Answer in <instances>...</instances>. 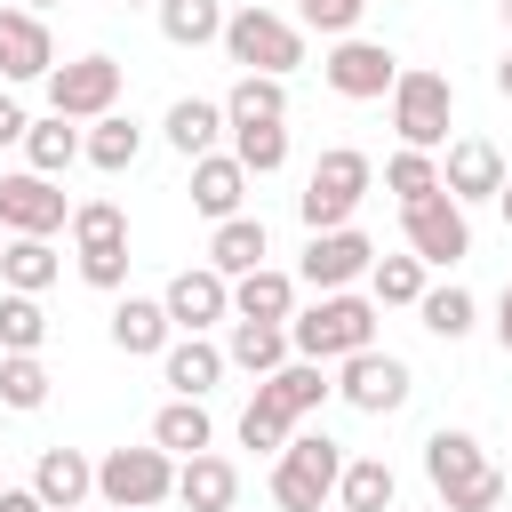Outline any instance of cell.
Wrapping results in <instances>:
<instances>
[{
	"label": "cell",
	"mask_w": 512,
	"mask_h": 512,
	"mask_svg": "<svg viewBox=\"0 0 512 512\" xmlns=\"http://www.w3.org/2000/svg\"><path fill=\"white\" fill-rule=\"evenodd\" d=\"M376 320H384V304L376 296H360V288H328V296H312L296 320H288V344H296V360H352V352H368L376 344Z\"/></svg>",
	"instance_id": "cell-1"
},
{
	"label": "cell",
	"mask_w": 512,
	"mask_h": 512,
	"mask_svg": "<svg viewBox=\"0 0 512 512\" xmlns=\"http://www.w3.org/2000/svg\"><path fill=\"white\" fill-rule=\"evenodd\" d=\"M424 480H432V496H440L448 512H496V504H504V472H496L488 448H480L472 432H456V424H440V432L424 440Z\"/></svg>",
	"instance_id": "cell-2"
},
{
	"label": "cell",
	"mask_w": 512,
	"mask_h": 512,
	"mask_svg": "<svg viewBox=\"0 0 512 512\" xmlns=\"http://www.w3.org/2000/svg\"><path fill=\"white\" fill-rule=\"evenodd\" d=\"M392 136L416 144V152H448V128H456V80L432 72V64H400L392 80Z\"/></svg>",
	"instance_id": "cell-3"
},
{
	"label": "cell",
	"mask_w": 512,
	"mask_h": 512,
	"mask_svg": "<svg viewBox=\"0 0 512 512\" xmlns=\"http://www.w3.org/2000/svg\"><path fill=\"white\" fill-rule=\"evenodd\" d=\"M368 184H376L368 152H352V144H328V152L312 160L304 192H296V216H304V232H336V224H352V216H360V200H368Z\"/></svg>",
	"instance_id": "cell-4"
},
{
	"label": "cell",
	"mask_w": 512,
	"mask_h": 512,
	"mask_svg": "<svg viewBox=\"0 0 512 512\" xmlns=\"http://www.w3.org/2000/svg\"><path fill=\"white\" fill-rule=\"evenodd\" d=\"M240 72H296L304 64V24L296 16H280V8H232L224 16V40H216Z\"/></svg>",
	"instance_id": "cell-5"
},
{
	"label": "cell",
	"mask_w": 512,
	"mask_h": 512,
	"mask_svg": "<svg viewBox=\"0 0 512 512\" xmlns=\"http://www.w3.org/2000/svg\"><path fill=\"white\" fill-rule=\"evenodd\" d=\"M96 496H104L112 512H152V504L176 496V456H168L160 440H144V448H104V456H96Z\"/></svg>",
	"instance_id": "cell-6"
},
{
	"label": "cell",
	"mask_w": 512,
	"mask_h": 512,
	"mask_svg": "<svg viewBox=\"0 0 512 512\" xmlns=\"http://www.w3.org/2000/svg\"><path fill=\"white\" fill-rule=\"evenodd\" d=\"M344 480V448L328 432H296L280 456H272V504L280 512H320Z\"/></svg>",
	"instance_id": "cell-7"
},
{
	"label": "cell",
	"mask_w": 512,
	"mask_h": 512,
	"mask_svg": "<svg viewBox=\"0 0 512 512\" xmlns=\"http://www.w3.org/2000/svg\"><path fill=\"white\" fill-rule=\"evenodd\" d=\"M400 240H408V256H424L432 272H448V264L472 256V216H464V200H448V184H440V192H424V200L400 208Z\"/></svg>",
	"instance_id": "cell-8"
},
{
	"label": "cell",
	"mask_w": 512,
	"mask_h": 512,
	"mask_svg": "<svg viewBox=\"0 0 512 512\" xmlns=\"http://www.w3.org/2000/svg\"><path fill=\"white\" fill-rule=\"evenodd\" d=\"M120 88H128V64L96 48V56H72V64L48 72V112H64V120H104V112H120Z\"/></svg>",
	"instance_id": "cell-9"
},
{
	"label": "cell",
	"mask_w": 512,
	"mask_h": 512,
	"mask_svg": "<svg viewBox=\"0 0 512 512\" xmlns=\"http://www.w3.org/2000/svg\"><path fill=\"white\" fill-rule=\"evenodd\" d=\"M408 392H416V376H408V360L400 352H352V360H336V400L344 408H360V416H392V408H408Z\"/></svg>",
	"instance_id": "cell-10"
},
{
	"label": "cell",
	"mask_w": 512,
	"mask_h": 512,
	"mask_svg": "<svg viewBox=\"0 0 512 512\" xmlns=\"http://www.w3.org/2000/svg\"><path fill=\"white\" fill-rule=\"evenodd\" d=\"M320 80H328L344 104H376V96H392V80H400V56H392L384 40H360V32H344V40L320 56Z\"/></svg>",
	"instance_id": "cell-11"
},
{
	"label": "cell",
	"mask_w": 512,
	"mask_h": 512,
	"mask_svg": "<svg viewBox=\"0 0 512 512\" xmlns=\"http://www.w3.org/2000/svg\"><path fill=\"white\" fill-rule=\"evenodd\" d=\"M368 264H376V240H368L360 224H336V232H312V240H304V264H296V280H304L312 296H328V288H352V280H368Z\"/></svg>",
	"instance_id": "cell-12"
},
{
	"label": "cell",
	"mask_w": 512,
	"mask_h": 512,
	"mask_svg": "<svg viewBox=\"0 0 512 512\" xmlns=\"http://www.w3.org/2000/svg\"><path fill=\"white\" fill-rule=\"evenodd\" d=\"M72 224V200L56 192V176L24 168V176H0V232H32V240H56Z\"/></svg>",
	"instance_id": "cell-13"
},
{
	"label": "cell",
	"mask_w": 512,
	"mask_h": 512,
	"mask_svg": "<svg viewBox=\"0 0 512 512\" xmlns=\"http://www.w3.org/2000/svg\"><path fill=\"white\" fill-rule=\"evenodd\" d=\"M160 304H168L176 336H208L216 320H232V280H224L216 264H184V272L160 288Z\"/></svg>",
	"instance_id": "cell-14"
},
{
	"label": "cell",
	"mask_w": 512,
	"mask_h": 512,
	"mask_svg": "<svg viewBox=\"0 0 512 512\" xmlns=\"http://www.w3.org/2000/svg\"><path fill=\"white\" fill-rule=\"evenodd\" d=\"M504 152L488 144V136H448V152H440V184H448V200H464V208H480V200H496L504 192Z\"/></svg>",
	"instance_id": "cell-15"
},
{
	"label": "cell",
	"mask_w": 512,
	"mask_h": 512,
	"mask_svg": "<svg viewBox=\"0 0 512 512\" xmlns=\"http://www.w3.org/2000/svg\"><path fill=\"white\" fill-rule=\"evenodd\" d=\"M56 72V40L40 8H0V88L16 80H48Z\"/></svg>",
	"instance_id": "cell-16"
},
{
	"label": "cell",
	"mask_w": 512,
	"mask_h": 512,
	"mask_svg": "<svg viewBox=\"0 0 512 512\" xmlns=\"http://www.w3.org/2000/svg\"><path fill=\"white\" fill-rule=\"evenodd\" d=\"M224 368H232V360H224V344H216V336H176V344L160 352V384H168L176 400H208Z\"/></svg>",
	"instance_id": "cell-17"
},
{
	"label": "cell",
	"mask_w": 512,
	"mask_h": 512,
	"mask_svg": "<svg viewBox=\"0 0 512 512\" xmlns=\"http://www.w3.org/2000/svg\"><path fill=\"white\" fill-rule=\"evenodd\" d=\"M248 168H240V152H200L192 160V208L208 216V224H224V216H240V200H248Z\"/></svg>",
	"instance_id": "cell-18"
},
{
	"label": "cell",
	"mask_w": 512,
	"mask_h": 512,
	"mask_svg": "<svg viewBox=\"0 0 512 512\" xmlns=\"http://www.w3.org/2000/svg\"><path fill=\"white\" fill-rule=\"evenodd\" d=\"M112 344H120L128 360H160V352L176 344L168 304H160V296H120V304H112Z\"/></svg>",
	"instance_id": "cell-19"
},
{
	"label": "cell",
	"mask_w": 512,
	"mask_h": 512,
	"mask_svg": "<svg viewBox=\"0 0 512 512\" xmlns=\"http://www.w3.org/2000/svg\"><path fill=\"white\" fill-rule=\"evenodd\" d=\"M232 496H240V464H232V456L200 448V456L176 464V504H184V512H232Z\"/></svg>",
	"instance_id": "cell-20"
},
{
	"label": "cell",
	"mask_w": 512,
	"mask_h": 512,
	"mask_svg": "<svg viewBox=\"0 0 512 512\" xmlns=\"http://www.w3.org/2000/svg\"><path fill=\"white\" fill-rule=\"evenodd\" d=\"M224 360H232V368H248V376L264 384L272 368H288V360H296V344H288V320H240V312H232Z\"/></svg>",
	"instance_id": "cell-21"
},
{
	"label": "cell",
	"mask_w": 512,
	"mask_h": 512,
	"mask_svg": "<svg viewBox=\"0 0 512 512\" xmlns=\"http://www.w3.org/2000/svg\"><path fill=\"white\" fill-rule=\"evenodd\" d=\"M32 488L48 496V512H80V504L96 496V464H88L80 448H40V464H32Z\"/></svg>",
	"instance_id": "cell-22"
},
{
	"label": "cell",
	"mask_w": 512,
	"mask_h": 512,
	"mask_svg": "<svg viewBox=\"0 0 512 512\" xmlns=\"http://www.w3.org/2000/svg\"><path fill=\"white\" fill-rule=\"evenodd\" d=\"M296 272H280V264H256V272H240L232 280V312L240 320H296Z\"/></svg>",
	"instance_id": "cell-23"
},
{
	"label": "cell",
	"mask_w": 512,
	"mask_h": 512,
	"mask_svg": "<svg viewBox=\"0 0 512 512\" xmlns=\"http://www.w3.org/2000/svg\"><path fill=\"white\" fill-rule=\"evenodd\" d=\"M72 160H88V128H80V120L48 112V120H32V128H24V168H40V176H64Z\"/></svg>",
	"instance_id": "cell-24"
},
{
	"label": "cell",
	"mask_w": 512,
	"mask_h": 512,
	"mask_svg": "<svg viewBox=\"0 0 512 512\" xmlns=\"http://www.w3.org/2000/svg\"><path fill=\"white\" fill-rule=\"evenodd\" d=\"M264 256H272V232H264V216H224V224L208 232V264H216L224 280L256 272Z\"/></svg>",
	"instance_id": "cell-25"
},
{
	"label": "cell",
	"mask_w": 512,
	"mask_h": 512,
	"mask_svg": "<svg viewBox=\"0 0 512 512\" xmlns=\"http://www.w3.org/2000/svg\"><path fill=\"white\" fill-rule=\"evenodd\" d=\"M232 120H224V104H208V96H176L168 104V120H160V136L184 152V160H200V152H216V136H224Z\"/></svg>",
	"instance_id": "cell-26"
},
{
	"label": "cell",
	"mask_w": 512,
	"mask_h": 512,
	"mask_svg": "<svg viewBox=\"0 0 512 512\" xmlns=\"http://www.w3.org/2000/svg\"><path fill=\"white\" fill-rule=\"evenodd\" d=\"M56 272H64V256H56L48 240H32V232H8V248H0V288L48 296V288H56Z\"/></svg>",
	"instance_id": "cell-27"
},
{
	"label": "cell",
	"mask_w": 512,
	"mask_h": 512,
	"mask_svg": "<svg viewBox=\"0 0 512 512\" xmlns=\"http://www.w3.org/2000/svg\"><path fill=\"white\" fill-rule=\"evenodd\" d=\"M152 440L184 464V456H200V448H216V416H208V400H168L160 416H152Z\"/></svg>",
	"instance_id": "cell-28"
},
{
	"label": "cell",
	"mask_w": 512,
	"mask_h": 512,
	"mask_svg": "<svg viewBox=\"0 0 512 512\" xmlns=\"http://www.w3.org/2000/svg\"><path fill=\"white\" fill-rule=\"evenodd\" d=\"M392 496H400V472L384 456H344V480H336L344 512H392Z\"/></svg>",
	"instance_id": "cell-29"
},
{
	"label": "cell",
	"mask_w": 512,
	"mask_h": 512,
	"mask_svg": "<svg viewBox=\"0 0 512 512\" xmlns=\"http://www.w3.org/2000/svg\"><path fill=\"white\" fill-rule=\"evenodd\" d=\"M152 16H160V40L168 48H208V40H224V16L232 8L224 0H160Z\"/></svg>",
	"instance_id": "cell-30"
},
{
	"label": "cell",
	"mask_w": 512,
	"mask_h": 512,
	"mask_svg": "<svg viewBox=\"0 0 512 512\" xmlns=\"http://www.w3.org/2000/svg\"><path fill=\"white\" fill-rule=\"evenodd\" d=\"M264 392H272V400H280V408L304 424V416H312V408L336 392V376H328V360H288V368H272V376H264Z\"/></svg>",
	"instance_id": "cell-31"
},
{
	"label": "cell",
	"mask_w": 512,
	"mask_h": 512,
	"mask_svg": "<svg viewBox=\"0 0 512 512\" xmlns=\"http://www.w3.org/2000/svg\"><path fill=\"white\" fill-rule=\"evenodd\" d=\"M224 120L248 128V120H288V80L280 72H240L232 96H224Z\"/></svg>",
	"instance_id": "cell-32"
},
{
	"label": "cell",
	"mask_w": 512,
	"mask_h": 512,
	"mask_svg": "<svg viewBox=\"0 0 512 512\" xmlns=\"http://www.w3.org/2000/svg\"><path fill=\"white\" fill-rule=\"evenodd\" d=\"M416 320H424L440 344H464V336L480 328V304H472V288L448 280V288H424V296H416Z\"/></svg>",
	"instance_id": "cell-33"
},
{
	"label": "cell",
	"mask_w": 512,
	"mask_h": 512,
	"mask_svg": "<svg viewBox=\"0 0 512 512\" xmlns=\"http://www.w3.org/2000/svg\"><path fill=\"white\" fill-rule=\"evenodd\" d=\"M136 152H144V128H136L128 112H104V120H88V168L120 176V168H136Z\"/></svg>",
	"instance_id": "cell-34"
},
{
	"label": "cell",
	"mask_w": 512,
	"mask_h": 512,
	"mask_svg": "<svg viewBox=\"0 0 512 512\" xmlns=\"http://www.w3.org/2000/svg\"><path fill=\"white\" fill-rule=\"evenodd\" d=\"M48 360L40 352H0V408H16V416H32V408H48Z\"/></svg>",
	"instance_id": "cell-35"
},
{
	"label": "cell",
	"mask_w": 512,
	"mask_h": 512,
	"mask_svg": "<svg viewBox=\"0 0 512 512\" xmlns=\"http://www.w3.org/2000/svg\"><path fill=\"white\" fill-rule=\"evenodd\" d=\"M424 288H432V264H424V256H376V264H368V296H376V304H408V312H416Z\"/></svg>",
	"instance_id": "cell-36"
},
{
	"label": "cell",
	"mask_w": 512,
	"mask_h": 512,
	"mask_svg": "<svg viewBox=\"0 0 512 512\" xmlns=\"http://www.w3.org/2000/svg\"><path fill=\"white\" fill-rule=\"evenodd\" d=\"M232 152H240L248 176H280V168H288V120H248V128H232Z\"/></svg>",
	"instance_id": "cell-37"
},
{
	"label": "cell",
	"mask_w": 512,
	"mask_h": 512,
	"mask_svg": "<svg viewBox=\"0 0 512 512\" xmlns=\"http://www.w3.org/2000/svg\"><path fill=\"white\" fill-rule=\"evenodd\" d=\"M288 440H296V416H288V408H280V400L256 384V400L240 408V448H264V456H280Z\"/></svg>",
	"instance_id": "cell-38"
},
{
	"label": "cell",
	"mask_w": 512,
	"mask_h": 512,
	"mask_svg": "<svg viewBox=\"0 0 512 512\" xmlns=\"http://www.w3.org/2000/svg\"><path fill=\"white\" fill-rule=\"evenodd\" d=\"M40 344H48V312H40V296L0 288V352H40Z\"/></svg>",
	"instance_id": "cell-39"
},
{
	"label": "cell",
	"mask_w": 512,
	"mask_h": 512,
	"mask_svg": "<svg viewBox=\"0 0 512 512\" xmlns=\"http://www.w3.org/2000/svg\"><path fill=\"white\" fill-rule=\"evenodd\" d=\"M384 192L408 208V200H424V192H440V152H416V144H400L392 160H384Z\"/></svg>",
	"instance_id": "cell-40"
},
{
	"label": "cell",
	"mask_w": 512,
	"mask_h": 512,
	"mask_svg": "<svg viewBox=\"0 0 512 512\" xmlns=\"http://www.w3.org/2000/svg\"><path fill=\"white\" fill-rule=\"evenodd\" d=\"M72 248H128V216L120 200H72Z\"/></svg>",
	"instance_id": "cell-41"
},
{
	"label": "cell",
	"mask_w": 512,
	"mask_h": 512,
	"mask_svg": "<svg viewBox=\"0 0 512 512\" xmlns=\"http://www.w3.org/2000/svg\"><path fill=\"white\" fill-rule=\"evenodd\" d=\"M360 16H368V0H296V24H312V32H328V40L360 32Z\"/></svg>",
	"instance_id": "cell-42"
},
{
	"label": "cell",
	"mask_w": 512,
	"mask_h": 512,
	"mask_svg": "<svg viewBox=\"0 0 512 512\" xmlns=\"http://www.w3.org/2000/svg\"><path fill=\"white\" fill-rule=\"evenodd\" d=\"M72 256H80V280L88 288H104V296L128 288V248H72Z\"/></svg>",
	"instance_id": "cell-43"
},
{
	"label": "cell",
	"mask_w": 512,
	"mask_h": 512,
	"mask_svg": "<svg viewBox=\"0 0 512 512\" xmlns=\"http://www.w3.org/2000/svg\"><path fill=\"white\" fill-rule=\"evenodd\" d=\"M24 128H32V112H24V104L0 88V144H24Z\"/></svg>",
	"instance_id": "cell-44"
},
{
	"label": "cell",
	"mask_w": 512,
	"mask_h": 512,
	"mask_svg": "<svg viewBox=\"0 0 512 512\" xmlns=\"http://www.w3.org/2000/svg\"><path fill=\"white\" fill-rule=\"evenodd\" d=\"M0 512H48V496L24 480V488H0Z\"/></svg>",
	"instance_id": "cell-45"
},
{
	"label": "cell",
	"mask_w": 512,
	"mask_h": 512,
	"mask_svg": "<svg viewBox=\"0 0 512 512\" xmlns=\"http://www.w3.org/2000/svg\"><path fill=\"white\" fill-rule=\"evenodd\" d=\"M496 344L512 352V280H504V296H496Z\"/></svg>",
	"instance_id": "cell-46"
},
{
	"label": "cell",
	"mask_w": 512,
	"mask_h": 512,
	"mask_svg": "<svg viewBox=\"0 0 512 512\" xmlns=\"http://www.w3.org/2000/svg\"><path fill=\"white\" fill-rule=\"evenodd\" d=\"M496 96H504V104H512V48H504V56H496Z\"/></svg>",
	"instance_id": "cell-47"
},
{
	"label": "cell",
	"mask_w": 512,
	"mask_h": 512,
	"mask_svg": "<svg viewBox=\"0 0 512 512\" xmlns=\"http://www.w3.org/2000/svg\"><path fill=\"white\" fill-rule=\"evenodd\" d=\"M496 208H504V232H512V176H504V192H496Z\"/></svg>",
	"instance_id": "cell-48"
},
{
	"label": "cell",
	"mask_w": 512,
	"mask_h": 512,
	"mask_svg": "<svg viewBox=\"0 0 512 512\" xmlns=\"http://www.w3.org/2000/svg\"><path fill=\"white\" fill-rule=\"evenodd\" d=\"M16 8H40V16H48V8H64V0H16Z\"/></svg>",
	"instance_id": "cell-49"
},
{
	"label": "cell",
	"mask_w": 512,
	"mask_h": 512,
	"mask_svg": "<svg viewBox=\"0 0 512 512\" xmlns=\"http://www.w3.org/2000/svg\"><path fill=\"white\" fill-rule=\"evenodd\" d=\"M120 8H160V0H120Z\"/></svg>",
	"instance_id": "cell-50"
},
{
	"label": "cell",
	"mask_w": 512,
	"mask_h": 512,
	"mask_svg": "<svg viewBox=\"0 0 512 512\" xmlns=\"http://www.w3.org/2000/svg\"><path fill=\"white\" fill-rule=\"evenodd\" d=\"M496 8H504V24H512V0H496Z\"/></svg>",
	"instance_id": "cell-51"
},
{
	"label": "cell",
	"mask_w": 512,
	"mask_h": 512,
	"mask_svg": "<svg viewBox=\"0 0 512 512\" xmlns=\"http://www.w3.org/2000/svg\"><path fill=\"white\" fill-rule=\"evenodd\" d=\"M432 512H448V504H432Z\"/></svg>",
	"instance_id": "cell-52"
},
{
	"label": "cell",
	"mask_w": 512,
	"mask_h": 512,
	"mask_svg": "<svg viewBox=\"0 0 512 512\" xmlns=\"http://www.w3.org/2000/svg\"><path fill=\"white\" fill-rule=\"evenodd\" d=\"M496 512H512V504H496Z\"/></svg>",
	"instance_id": "cell-53"
},
{
	"label": "cell",
	"mask_w": 512,
	"mask_h": 512,
	"mask_svg": "<svg viewBox=\"0 0 512 512\" xmlns=\"http://www.w3.org/2000/svg\"><path fill=\"white\" fill-rule=\"evenodd\" d=\"M368 8H376V0H368Z\"/></svg>",
	"instance_id": "cell-54"
}]
</instances>
